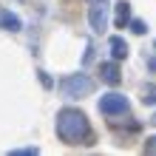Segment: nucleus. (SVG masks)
Returning a JSON list of instances; mask_svg holds the SVG:
<instances>
[{
  "mask_svg": "<svg viewBox=\"0 0 156 156\" xmlns=\"http://www.w3.org/2000/svg\"><path fill=\"white\" fill-rule=\"evenodd\" d=\"M57 136L66 145H91V139H94L88 116L77 108H62L57 114Z\"/></svg>",
  "mask_w": 156,
  "mask_h": 156,
  "instance_id": "obj_1",
  "label": "nucleus"
},
{
  "mask_svg": "<svg viewBox=\"0 0 156 156\" xmlns=\"http://www.w3.org/2000/svg\"><path fill=\"white\" fill-rule=\"evenodd\" d=\"M60 91H62L68 99L88 97L91 91H94V80H88L85 74H71V77H66V80H60Z\"/></svg>",
  "mask_w": 156,
  "mask_h": 156,
  "instance_id": "obj_2",
  "label": "nucleus"
},
{
  "mask_svg": "<svg viewBox=\"0 0 156 156\" xmlns=\"http://www.w3.org/2000/svg\"><path fill=\"white\" fill-rule=\"evenodd\" d=\"M99 111H102L105 116H119L128 111V97L122 94H105L102 99H99Z\"/></svg>",
  "mask_w": 156,
  "mask_h": 156,
  "instance_id": "obj_3",
  "label": "nucleus"
},
{
  "mask_svg": "<svg viewBox=\"0 0 156 156\" xmlns=\"http://www.w3.org/2000/svg\"><path fill=\"white\" fill-rule=\"evenodd\" d=\"M88 20H91V29H94L97 34H102L108 29V3H105V0H97V3L91 6Z\"/></svg>",
  "mask_w": 156,
  "mask_h": 156,
  "instance_id": "obj_4",
  "label": "nucleus"
},
{
  "mask_svg": "<svg viewBox=\"0 0 156 156\" xmlns=\"http://www.w3.org/2000/svg\"><path fill=\"white\" fill-rule=\"evenodd\" d=\"M0 29H6V31H20L23 23H20V17L12 14L9 9H0Z\"/></svg>",
  "mask_w": 156,
  "mask_h": 156,
  "instance_id": "obj_5",
  "label": "nucleus"
},
{
  "mask_svg": "<svg viewBox=\"0 0 156 156\" xmlns=\"http://www.w3.org/2000/svg\"><path fill=\"white\" fill-rule=\"evenodd\" d=\"M99 74H102V82H108V85H119V66L116 62H105V66H99Z\"/></svg>",
  "mask_w": 156,
  "mask_h": 156,
  "instance_id": "obj_6",
  "label": "nucleus"
},
{
  "mask_svg": "<svg viewBox=\"0 0 156 156\" xmlns=\"http://www.w3.org/2000/svg\"><path fill=\"white\" fill-rule=\"evenodd\" d=\"M116 29H125L128 23H131V3H128V0H119L116 3Z\"/></svg>",
  "mask_w": 156,
  "mask_h": 156,
  "instance_id": "obj_7",
  "label": "nucleus"
},
{
  "mask_svg": "<svg viewBox=\"0 0 156 156\" xmlns=\"http://www.w3.org/2000/svg\"><path fill=\"white\" fill-rule=\"evenodd\" d=\"M108 48H111V54H114L116 60H122V57H128V43H125L122 37H116V34H114L111 40H108Z\"/></svg>",
  "mask_w": 156,
  "mask_h": 156,
  "instance_id": "obj_8",
  "label": "nucleus"
},
{
  "mask_svg": "<svg viewBox=\"0 0 156 156\" xmlns=\"http://www.w3.org/2000/svg\"><path fill=\"white\" fill-rule=\"evenodd\" d=\"M142 102L145 105H156V85H145L142 88Z\"/></svg>",
  "mask_w": 156,
  "mask_h": 156,
  "instance_id": "obj_9",
  "label": "nucleus"
},
{
  "mask_svg": "<svg viewBox=\"0 0 156 156\" xmlns=\"http://www.w3.org/2000/svg\"><path fill=\"white\" fill-rule=\"evenodd\" d=\"M131 31H136V34H145V31H148V26H145L142 20H131Z\"/></svg>",
  "mask_w": 156,
  "mask_h": 156,
  "instance_id": "obj_10",
  "label": "nucleus"
},
{
  "mask_svg": "<svg viewBox=\"0 0 156 156\" xmlns=\"http://www.w3.org/2000/svg\"><path fill=\"white\" fill-rule=\"evenodd\" d=\"M37 77H40V82H43L45 88H51V85H54V82H51V77L45 74V71H37Z\"/></svg>",
  "mask_w": 156,
  "mask_h": 156,
  "instance_id": "obj_11",
  "label": "nucleus"
},
{
  "mask_svg": "<svg viewBox=\"0 0 156 156\" xmlns=\"http://www.w3.org/2000/svg\"><path fill=\"white\" fill-rule=\"evenodd\" d=\"M145 153H156V136H151V139L145 142Z\"/></svg>",
  "mask_w": 156,
  "mask_h": 156,
  "instance_id": "obj_12",
  "label": "nucleus"
},
{
  "mask_svg": "<svg viewBox=\"0 0 156 156\" xmlns=\"http://www.w3.org/2000/svg\"><path fill=\"white\" fill-rule=\"evenodd\" d=\"M12 153H37V148H17V151H12Z\"/></svg>",
  "mask_w": 156,
  "mask_h": 156,
  "instance_id": "obj_13",
  "label": "nucleus"
},
{
  "mask_svg": "<svg viewBox=\"0 0 156 156\" xmlns=\"http://www.w3.org/2000/svg\"><path fill=\"white\" fill-rule=\"evenodd\" d=\"M148 68H151V71H156V57H151V60H148Z\"/></svg>",
  "mask_w": 156,
  "mask_h": 156,
  "instance_id": "obj_14",
  "label": "nucleus"
},
{
  "mask_svg": "<svg viewBox=\"0 0 156 156\" xmlns=\"http://www.w3.org/2000/svg\"><path fill=\"white\" fill-rule=\"evenodd\" d=\"M151 125H156V114H153V116H151Z\"/></svg>",
  "mask_w": 156,
  "mask_h": 156,
  "instance_id": "obj_15",
  "label": "nucleus"
},
{
  "mask_svg": "<svg viewBox=\"0 0 156 156\" xmlns=\"http://www.w3.org/2000/svg\"><path fill=\"white\" fill-rule=\"evenodd\" d=\"M88 3H97V0H88Z\"/></svg>",
  "mask_w": 156,
  "mask_h": 156,
  "instance_id": "obj_16",
  "label": "nucleus"
},
{
  "mask_svg": "<svg viewBox=\"0 0 156 156\" xmlns=\"http://www.w3.org/2000/svg\"><path fill=\"white\" fill-rule=\"evenodd\" d=\"M153 48H156V43H153Z\"/></svg>",
  "mask_w": 156,
  "mask_h": 156,
  "instance_id": "obj_17",
  "label": "nucleus"
}]
</instances>
